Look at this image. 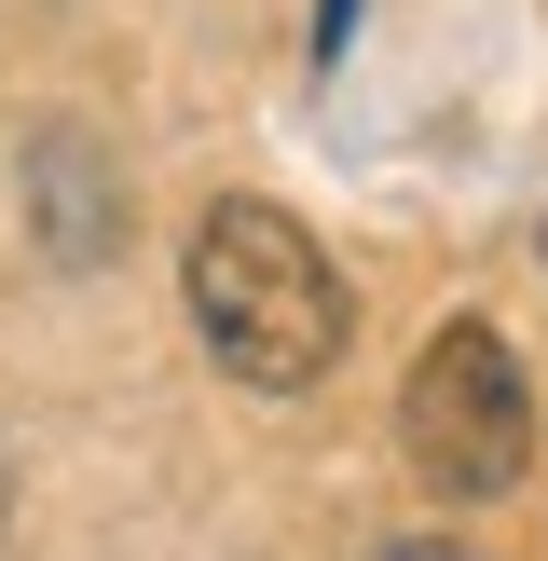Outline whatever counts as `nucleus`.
I'll return each mask as SVG.
<instances>
[{"label":"nucleus","mask_w":548,"mask_h":561,"mask_svg":"<svg viewBox=\"0 0 548 561\" xmlns=\"http://www.w3.org/2000/svg\"><path fill=\"white\" fill-rule=\"evenodd\" d=\"M370 561H480V548H453V535H398V548H370Z\"/></svg>","instance_id":"4"},{"label":"nucleus","mask_w":548,"mask_h":561,"mask_svg":"<svg viewBox=\"0 0 548 561\" xmlns=\"http://www.w3.org/2000/svg\"><path fill=\"white\" fill-rule=\"evenodd\" d=\"M398 438H411V480L453 493V507H493V493L535 466V383H521V343L480 316H453L398 383Z\"/></svg>","instance_id":"2"},{"label":"nucleus","mask_w":548,"mask_h":561,"mask_svg":"<svg viewBox=\"0 0 548 561\" xmlns=\"http://www.w3.org/2000/svg\"><path fill=\"white\" fill-rule=\"evenodd\" d=\"M0 535H14V438H0Z\"/></svg>","instance_id":"6"},{"label":"nucleus","mask_w":548,"mask_h":561,"mask_svg":"<svg viewBox=\"0 0 548 561\" xmlns=\"http://www.w3.org/2000/svg\"><path fill=\"white\" fill-rule=\"evenodd\" d=\"M110 219H124L110 151L82 124H42V137H27V247H42L55 274H96L110 261Z\"/></svg>","instance_id":"3"},{"label":"nucleus","mask_w":548,"mask_h":561,"mask_svg":"<svg viewBox=\"0 0 548 561\" xmlns=\"http://www.w3.org/2000/svg\"><path fill=\"white\" fill-rule=\"evenodd\" d=\"M535 261H548V219H535Z\"/></svg>","instance_id":"7"},{"label":"nucleus","mask_w":548,"mask_h":561,"mask_svg":"<svg viewBox=\"0 0 548 561\" xmlns=\"http://www.w3.org/2000/svg\"><path fill=\"white\" fill-rule=\"evenodd\" d=\"M179 301H192V343L219 356V383H247V398L329 383V370H343V329H356L329 247L301 233L288 206H261V192H219V206L192 219Z\"/></svg>","instance_id":"1"},{"label":"nucleus","mask_w":548,"mask_h":561,"mask_svg":"<svg viewBox=\"0 0 548 561\" xmlns=\"http://www.w3.org/2000/svg\"><path fill=\"white\" fill-rule=\"evenodd\" d=\"M343 27H356V0H316V55H343Z\"/></svg>","instance_id":"5"}]
</instances>
